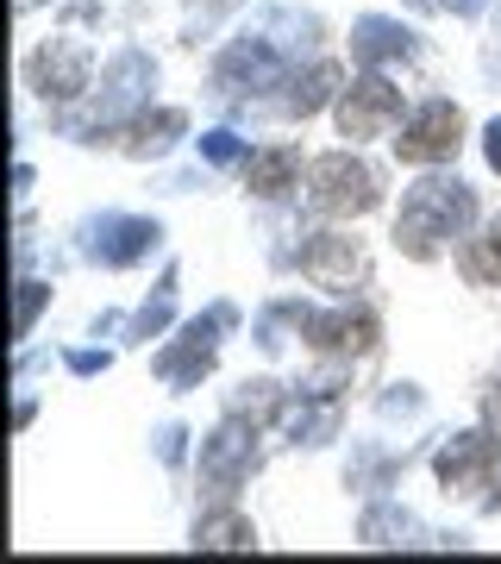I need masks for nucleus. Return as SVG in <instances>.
<instances>
[{
	"mask_svg": "<svg viewBox=\"0 0 501 564\" xmlns=\"http://www.w3.org/2000/svg\"><path fill=\"white\" fill-rule=\"evenodd\" d=\"M477 220H482L477 188H470L464 176H451V170H426L421 182L401 188L395 245H401V258L433 263V258H445V251H458Z\"/></svg>",
	"mask_w": 501,
	"mask_h": 564,
	"instance_id": "obj_1",
	"label": "nucleus"
},
{
	"mask_svg": "<svg viewBox=\"0 0 501 564\" xmlns=\"http://www.w3.org/2000/svg\"><path fill=\"white\" fill-rule=\"evenodd\" d=\"M151 88H157V63L144 57L139 44H120L113 57L100 63V82L88 95V113H63V132L76 144H100L107 132H126L151 107Z\"/></svg>",
	"mask_w": 501,
	"mask_h": 564,
	"instance_id": "obj_2",
	"label": "nucleus"
},
{
	"mask_svg": "<svg viewBox=\"0 0 501 564\" xmlns=\"http://www.w3.org/2000/svg\"><path fill=\"white\" fill-rule=\"evenodd\" d=\"M301 202L314 207L320 220H363V214L382 207V176H377V163L358 158V144H339V151L307 163Z\"/></svg>",
	"mask_w": 501,
	"mask_h": 564,
	"instance_id": "obj_3",
	"label": "nucleus"
},
{
	"mask_svg": "<svg viewBox=\"0 0 501 564\" xmlns=\"http://www.w3.org/2000/svg\"><path fill=\"white\" fill-rule=\"evenodd\" d=\"M401 120H407V95H401V82L389 76V69H358V76L339 88V101H333V126H339V139H351V144L395 139Z\"/></svg>",
	"mask_w": 501,
	"mask_h": 564,
	"instance_id": "obj_4",
	"label": "nucleus"
},
{
	"mask_svg": "<svg viewBox=\"0 0 501 564\" xmlns=\"http://www.w3.org/2000/svg\"><path fill=\"white\" fill-rule=\"evenodd\" d=\"M232 326H239V307L214 302L207 314H195L176 339L163 345L157 358H151V370H157L176 395H188V389H200V377L214 370V358H220V345H226V333H232Z\"/></svg>",
	"mask_w": 501,
	"mask_h": 564,
	"instance_id": "obj_5",
	"label": "nucleus"
},
{
	"mask_svg": "<svg viewBox=\"0 0 501 564\" xmlns=\"http://www.w3.org/2000/svg\"><path fill=\"white\" fill-rule=\"evenodd\" d=\"M295 270L314 282V289H326L333 302H351V295H363V289H370V258H363L358 232H345V226L301 232Z\"/></svg>",
	"mask_w": 501,
	"mask_h": 564,
	"instance_id": "obj_6",
	"label": "nucleus"
},
{
	"mask_svg": "<svg viewBox=\"0 0 501 564\" xmlns=\"http://www.w3.org/2000/svg\"><path fill=\"white\" fill-rule=\"evenodd\" d=\"M288 69H295V57H288L282 44H270L258 25H251V32H239V39L214 57V95H220V101H251V95L282 88Z\"/></svg>",
	"mask_w": 501,
	"mask_h": 564,
	"instance_id": "obj_7",
	"label": "nucleus"
},
{
	"mask_svg": "<svg viewBox=\"0 0 501 564\" xmlns=\"http://www.w3.org/2000/svg\"><path fill=\"white\" fill-rule=\"evenodd\" d=\"M464 144V107L451 95H426L407 107V120L395 126V158L414 170H445Z\"/></svg>",
	"mask_w": 501,
	"mask_h": 564,
	"instance_id": "obj_8",
	"label": "nucleus"
},
{
	"mask_svg": "<svg viewBox=\"0 0 501 564\" xmlns=\"http://www.w3.org/2000/svg\"><path fill=\"white\" fill-rule=\"evenodd\" d=\"M263 464V445H258V421H244V414H226L195 452V470H200V489L226 502L232 489L251 484V470Z\"/></svg>",
	"mask_w": 501,
	"mask_h": 564,
	"instance_id": "obj_9",
	"label": "nucleus"
},
{
	"mask_svg": "<svg viewBox=\"0 0 501 564\" xmlns=\"http://www.w3.org/2000/svg\"><path fill=\"white\" fill-rule=\"evenodd\" d=\"M25 82H32V95L39 101H88L95 95V44L81 39V32H57V39H44L25 63Z\"/></svg>",
	"mask_w": 501,
	"mask_h": 564,
	"instance_id": "obj_10",
	"label": "nucleus"
},
{
	"mask_svg": "<svg viewBox=\"0 0 501 564\" xmlns=\"http://www.w3.org/2000/svg\"><path fill=\"white\" fill-rule=\"evenodd\" d=\"M163 245V226L144 220V214H88L76 226V251L100 270H132Z\"/></svg>",
	"mask_w": 501,
	"mask_h": 564,
	"instance_id": "obj_11",
	"label": "nucleus"
},
{
	"mask_svg": "<svg viewBox=\"0 0 501 564\" xmlns=\"http://www.w3.org/2000/svg\"><path fill=\"white\" fill-rule=\"evenodd\" d=\"M501 458V440L489 426H464V433H445L439 452H433V477L445 484V496H470V489L489 484V470Z\"/></svg>",
	"mask_w": 501,
	"mask_h": 564,
	"instance_id": "obj_12",
	"label": "nucleus"
},
{
	"mask_svg": "<svg viewBox=\"0 0 501 564\" xmlns=\"http://www.w3.org/2000/svg\"><path fill=\"white\" fill-rule=\"evenodd\" d=\"M276 426H282V440H288V445H307V452H314V445H333V440H339V426H345L339 389H314V383L288 389Z\"/></svg>",
	"mask_w": 501,
	"mask_h": 564,
	"instance_id": "obj_13",
	"label": "nucleus"
},
{
	"mask_svg": "<svg viewBox=\"0 0 501 564\" xmlns=\"http://www.w3.org/2000/svg\"><path fill=\"white\" fill-rule=\"evenodd\" d=\"M426 44L414 25H401L395 13H363L351 25V63L358 69H395V63H414Z\"/></svg>",
	"mask_w": 501,
	"mask_h": 564,
	"instance_id": "obj_14",
	"label": "nucleus"
},
{
	"mask_svg": "<svg viewBox=\"0 0 501 564\" xmlns=\"http://www.w3.org/2000/svg\"><path fill=\"white\" fill-rule=\"evenodd\" d=\"M301 182H307L301 144H288V139L251 144V158H244V195H258V202H288V195H301Z\"/></svg>",
	"mask_w": 501,
	"mask_h": 564,
	"instance_id": "obj_15",
	"label": "nucleus"
},
{
	"mask_svg": "<svg viewBox=\"0 0 501 564\" xmlns=\"http://www.w3.org/2000/svg\"><path fill=\"white\" fill-rule=\"evenodd\" d=\"M345 88V69L333 57H307V69H288V82H282L276 95V113L282 120H314V113H333V101H339Z\"/></svg>",
	"mask_w": 501,
	"mask_h": 564,
	"instance_id": "obj_16",
	"label": "nucleus"
},
{
	"mask_svg": "<svg viewBox=\"0 0 501 564\" xmlns=\"http://www.w3.org/2000/svg\"><path fill=\"white\" fill-rule=\"evenodd\" d=\"M358 540L363 545H464V533H426V527L414 521L395 496H377V502L363 508Z\"/></svg>",
	"mask_w": 501,
	"mask_h": 564,
	"instance_id": "obj_17",
	"label": "nucleus"
},
{
	"mask_svg": "<svg viewBox=\"0 0 501 564\" xmlns=\"http://www.w3.org/2000/svg\"><path fill=\"white\" fill-rule=\"evenodd\" d=\"M258 32H263L270 44H282L295 63L320 51V20H314V13H301L295 0H270V7L258 13Z\"/></svg>",
	"mask_w": 501,
	"mask_h": 564,
	"instance_id": "obj_18",
	"label": "nucleus"
},
{
	"mask_svg": "<svg viewBox=\"0 0 501 564\" xmlns=\"http://www.w3.org/2000/svg\"><path fill=\"white\" fill-rule=\"evenodd\" d=\"M188 545H200V552H244V545H258V527H251V514L232 508V496H226V502L195 514V540Z\"/></svg>",
	"mask_w": 501,
	"mask_h": 564,
	"instance_id": "obj_19",
	"label": "nucleus"
},
{
	"mask_svg": "<svg viewBox=\"0 0 501 564\" xmlns=\"http://www.w3.org/2000/svg\"><path fill=\"white\" fill-rule=\"evenodd\" d=\"M458 270L470 289H495L501 282V214H482L470 226V239L458 245Z\"/></svg>",
	"mask_w": 501,
	"mask_h": 564,
	"instance_id": "obj_20",
	"label": "nucleus"
},
{
	"mask_svg": "<svg viewBox=\"0 0 501 564\" xmlns=\"http://www.w3.org/2000/svg\"><path fill=\"white\" fill-rule=\"evenodd\" d=\"M126 132H132V144H126L132 158H170L176 139L188 132V113H182V107H144Z\"/></svg>",
	"mask_w": 501,
	"mask_h": 564,
	"instance_id": "obj_21",
	"label": "nucleus"
},
{
	"mask_svg": "<svg viewBox=\"0 0 501 564\" xmlns=\"http://www.w3.org/2000/svg\"><path fill=\"white\" fill-rule=\"evenodd\" d=\"M401 470H407V458L401 452H389V445H351V464H345V484L358 489V496H382V489L395 484Z\"/></svg>",
	"mask_w": 501,
	"mask_h": 564,
	"instance_id": "obj_22",
	"label": "nucleus"
},
{
	"mask_svg": "<svg viewBox=\"0 0 501 564\" xmlns=\"http://www.w3.org/2000/svg\"><path fill=\"white\" fill-rule=\"evenodd\" d=\"M170 314H176V270H163L157 295H144V302L132 307V321H126V339H132V345L157 339L163 326H170Z\"/></svg>",
	"mask_w": 501,
	"mask_h": 564,
	"instance_id": "obj_23",
	"label": "nucleus"
},
{
	"mask_svg": "<svg viewBox=\"0 0 501 564\" xmlns=\"http://www.w3.org/2000/svg\"><path fill=\"white\" fill-rule=\"evenodd\" d=\"M195 151L214 163V170H232V163L251 158V139H239L232 126H214V132H200V139H195Z\"/></svg>",
	"mask_w": 501,
	"mask_h": 564,
	"instance_id": "obj_24",
	"label": "nucleus"
},
{
	"mask_svg": "<svg viewBox=\"0 0 501 564\" xmlns=\"http://www.w3.org/2000/svg\"><path fill=\"white\" fill-rule=\"evenodd\" d=\"M377 414H382V421H421V414H426L421 383H389L377 395Z\"/></svg>",
	"mask_w": 501,
	"mask_h": 564,
	"instance_id": "obj_25",
	"label": "nucleus"
},
{
	"mask_svg": "<svg viewBox=\"0 0 501 564\" xmlns=\"http://www.w3.org/2000/svg\"><path fill=\"white\" fill-rule=\"evenodd\" d=\"M51 302V282H39V276H20V339H32V326H39V307Z\"/></svg>",
	"mask_w": 501,
	"mask_h": 564,
	"instance_id": "obj_26",
	"label": "nucleus"
},
{
	"mask_svg": "<svg viewBox=\"0 0 501 564\" xmlns=\"http://www.w3.org/2000/svg\"><path fill=\"white\" fill-rule=\"evenodd\" d=\"M157 458L170 464V470H182V464H188V426H182V421L157 426Z\"/></svg>",
	"mask_w": 501,
	"mask_h": 564,
	"instance_id": "obj_27",
	"label": "nucleus"
},
{
	"mask_svg": "<svg viewBox=\"0 0 501 564\" xmlns=\"http://www.w3.org/2000/svg\"><path fill=\"white\" fill-rule=\"evenodd\" d=\"M63 364H69L76 377H95V370H107V364H113V351H88V345H69V351H63Z\"/></svg>",
	"mask_w": 501,
	"mask_h": 564,
	"instance_id": "obj_28",
	"label": "nucleus"
},
{
	"mask_svg": "<svg viewBox=\"0 0 501 564\" xmlns=\"http://www.w3.org/2000/svg\"><path fill=\"white\" fill-rule=\"evenodd\" d=\"M401 7H414V13H458V20H470L482 0H401Z\"/></svg>",
	"mask_w": 501,
	"mask_h": 564,
	"instance_id": "obj_29",
	"label": "nucleus"
},
{
	"mask_svg": "<svg viewBox=\"0 0 501 564\" xmlns=\"http://www.w3.org/2000/svg\"><path fill=\"white\" fill-rule=\"evenodd\" d=\"M482 158H489V170L501 176V120H489V126H482Z\"/></svg>",
	"mask_w": 501,
	"mask_h": 564,
	"instance_id": "obj_30",
	"label": "nucleus"
},
{
	"mask_svg": "<svg viewBox=\"0 0 501 564\" xmlns=\"http://www.w3.org/2000/svg\"><path fill=\"white\" fill-rule=\"evenodd\" d=\"M482 514H501V484H495V496H482Z\"/></svg>",
	"mask_w": 501,
	"mask_h": 564,
	"instance_id": "obj_31",
	"label": "nucleus"
},
{
	"mask_svg": "<svg viewBox=\"0 0 501 564\" xmlns=\"http://www.w3.org/2000/svg\"><path fill=\"white\" fill-rule=\"evenodd\" d=\"M489 25H495V39H501V0H495V7H489Z\"/></svg>",
	"mask_w": 501,
	"mask_h": 564,
	"instance_id": "obj_32",
	"label": "nucleus"
}]
</instances>
